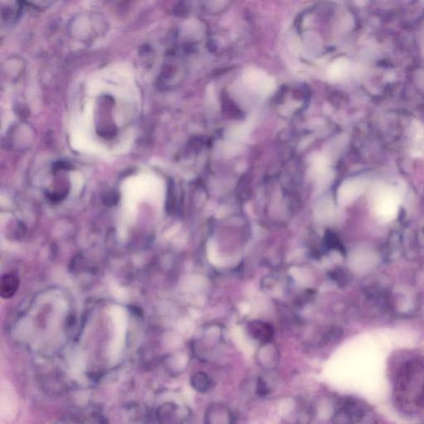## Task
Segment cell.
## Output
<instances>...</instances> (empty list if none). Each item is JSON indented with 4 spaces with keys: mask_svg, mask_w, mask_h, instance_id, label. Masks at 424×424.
<instances>
[{
    "mask_svg": "<svg viewBox=\"0 0 424 424\" xmlns=\"http://www.w3.org/2000/svg\"><path fill=\"white\" fill-rule=\"evenodd\" d=\"M349 65L347 61L343 59H339L334 61L328 69V76L332 80H340L345 77L347 72Z\"/></svg>",
    "mask_w": 424,
    "mask_h": 424,
    "instance_id": "8992f818",
    "label": "cell"
},
{
    "mask_svg": "<svg viewBox=\"0 0 424 424\" xmlns=\"http://www.w3.org/2000/svg\"><path fill=\"white\" fill-rule=\"evenodd\" d=\"M256 362L263 370H274L279 365L280 355L275 346H272L271 344H266L258 350Z\"/></svg>",
    "mask_w": 424,
    "mask_h": 424,
    "instance_id": "277c9868",
    "label": "cell"
},
{
    "mask_svg": "<svg viewBox=\"0 0 424 424\" xmlns=\"http://www.w3.org/2000/svg\"><path fill=\"white\" fill-rule=\"evenodd\" d=\"M254 393L259 398L267 397L271 393V387L267 380L262 376H258L254 383Z\"/></svg>",
    "mask_w": 424,
    "mask_h": 424,
    "instance_id": "ba28073f",
    "label": "cell"
},
{
    "mask_svg": "<svg viewBox=\"0 0 424 424\" xmlns=\"http://www.w3.org/2000/svg\"><path fill=\"white\" fill-rule=\"evenodd\" d=\"M236 417L232 409L222 403L209 404L205 411L204 424H235Z\"/></svg>",
    "mask_w": 424,
    "mask_h": 424,
    "instance_id": "3957f363",
    "label": "cell"
},
{
    "mask_svg": "<svg viewBox=\"0 0 424 424\" xmlns=\"http://www.w3.org/2000/svg\"><path fill=\"white\" fill-rule=\"evenodd\" d=\"M243 81L252 91L262 95H268L275 90V81L266 72L259 69L250 68L243 75Z\"/></svg>",
    "mask_w": 424,
    "mask_h": 424,
    "instance_id": "6da1fadb",
    "label": "cell"
},
{
    "mask_svg": "<svg viewBox=\"0 0 424 424\" xmlns=\"http://www.w3.org/2000/svg\"><path fill=\"white\" fill-rule=\"evenodd\" d=\"M156 417L159 424H184L189 412L179 404L168 402L157 408Z\"/></svg>",
    "mask_w": 424,
    "mask_h": 424,
    "instance_id": "7a4b0ae2",
    "label": "cell"
},
{
    "mask_svg": "<svg viewBox=\"0 0 424 424\" xmlns=\"http://www.w3.org/2000/svg\"><path fill=\"white\" fill-rule=\"evenodd\" d=\"M190 384L194 390L200 394H207L213 388V380L204 371H198L191 376Z\"/></svg>",
    "mask_w": 424,
    "mask_h": 424,
    "instance_id": "5b68a950",
    "label": "cell"
},
{
    "mask_svg": "<svg viewBox=\"0 0 424 424\" xmlns=\"http://www.w3.org/2000/svg\"><path fill=\"white\" fill-rule=\"evenodd\" d=\"M17 287H18V280L16 279L15 277L6 275L5 278H3L2 287H2L1 288L2 296L5 298L11 297L14 293Z\"/></svg>",
    "mask_w": 424,
    "mask_h": 424,
    "instance_id": "52a82bcc",
    "label": "cell"
}]
</instances>
